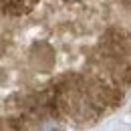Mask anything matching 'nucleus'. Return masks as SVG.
<instances>
[{
    "mask_svg": "<svg viewBox=\"0 0 131 131\" xmlns=\"http://www.w3.org/2000/svg\"><path fill=\"white\" fill-rule=\"evenodd\" d=\"M40 0H0V14L10 18L28 16Z\"/></svg>",
    "mask_w": 131,
    "mask_h": 131,
    "instance_id": "2",
    "label": "nucleus"
},
{
    "mask_svg": "<svg viewBox=\"0 0 131 131\" xmlns=\"http://www.w3.org/2000/svg\"><path fill=\"white\" fill-rule=\"evenodd\" d=\"M28 63L38 73L50 71L54 65V49L45 40H34L28 49Z\"/></svg>",
    "mask_w": 131,
    "mask_h": 131,
    "instance_id": "1",
    "label": "nucleus"
}]
</instances>
